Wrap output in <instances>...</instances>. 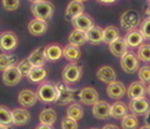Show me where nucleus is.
<instances>
[{
	"instance_id": "obj_1",
	"label": "nucleus",
	"mask_w": 150,
	"mask_h": 129,
	"mask_svg": "<svg viewBox=\"0 0 150 129\" xmlns=\"http://www.w3.org/2000/svg\"><path fill=\"white\" fill-rule=\"evenodd\" d=\"M31 12L35 18L44 19V21H50L54 14V5L47 0H41V1L32 3Z\"/></svg>"
},
{
	"instance_id": "obj_2",
	"label": "nucleus",
	"mask_w": 150,
	"mask_h": 129,
	"mask_svg": "<svg viewBox=\"0 0 150 129\" xmlns=\"http://www.w3.org/2000/svg\"><path fill=\"white\" fill-rule=\"evenodd\" d=\"M55 87H57V91H58V98H57V104L58 105L64 106V105H68V104L73 102L76 90L71 88L69 84L66 83L64 81L63 82H60V83H57Z\"/></svg>"
},
{
	"instance_id": "obj_3",
	"label": "nucleus",
	"mask_w": 150,
	"mask_h": 129,
	"mask_svg": "<svg viewBox=\"0 0 150 129\" xmlns=\"http://www.w3.org/2000/svg\"><path fill=\"white\" fill-rule=\"evenodd\" d=\"M37 96H39V100H41L42 102H57L58 98V91L55 84L53 83H42L40 84L39 88H37Z\"/></svg>"
},
{
	"instance_id": "obj_4",
	"label": "nucleus",
	"mask_w": 150,
	"mask_h": 129,
	"mask_svg": "<svg viewBox=\"0 0 150 129\" xmlns=\"http://www.w3.org/2000/svg\"><path fill=\"white\" fill-rule=\"evenodd\" d=\"M82 77V68L77 65L76 63H69L64 67L62 72V78L63 81L68 84L77 83Z\"/></svg>"
},
{
	"instance_id": "obj_5",
	"label": "nucleus",
	"mask_w": 150,
	"mask_h": 129,
	"mask_svg": "<svg viewBox=\"0 0 150 129\" xmlns=\"http://www.w3.org/2000/svg\"><path fill=\"white\" fill-rule=\"evenodd\" d=\"M141 18H140L139 13L135 11H127L121 15V27L126 31H131L136 29L141 25Z\"/></svg>"
},
{
	"instance_id": "obj_6",
	"label": "nucleus",
	"mask_w": 150,
	"mask_h": 129,
	"mask_svg": "<svg viewBox=\"0 0 150 129\" xmlns=\"http://www.w3.org/2000/svg\"><path fill=\"white\" fill-rule=\"evenodd\" d=\"M121 68L128 74L136 73L140 69V59L134 53L128 51L121 57Z\"/></svg>"
},
{
	"instance_id": "obj_7",
	"label": "nucleus",
	"mask_w": 150,
	"mask_h": 129,
	"mask_svg": "<svg viewBox=\"0 0 150 129\" xmlns=\"http://www.w3.org/2000/svg\"><path fill=\"white\" fill-rule=\"evenodd\" d=\"M3 74H1V79L4 84L6 86H17L19 82H21L23 74L21 73V70L18 69V67L17 65H13V67H9L6 68L5 70H1Z\"/></svg>"
},
{
	"instance_id": "obj_8",
	"label": "nucleus",
	"mask_w": 150,
	"mask_h": 129,
	"mask_svg": "<svg viewBox=\"0 0 150 129\" xmlns=\"http://www.w3.org/2000/svg\"><path fill=\"white\" fill-rule=\"evenodd\" d=\"M0 46H1L3 51H13L16 50V47L18 46V36L14 32L6 31L1 33L0 37Z\"/></svg>"
},
{
	"instance_id": "obj_9",
	"label": "nucleus",
	"mask_w": 150,
	"mask_h": 129,
	"mask_svg": "<svg viewBox=\"0 0 150 129\" xmlns=\"http://www.w3.org/2000/svg\"><path fill=\"white\" fill-rule=\"evenodd\" d=\"M128 109L135 115H145L150 110V104L145 97L136 98V100H131V102L128 104Z\"/></svg>"
},
{
	"instance_id": "obj_10",
	"label": "nucleus",
	"mask_w": 150,
	"mask_h": 129,
	"mask_svg": "<svg viewBox=\"0 0 150 129\" xmlns=\"http://www.w3.org/2000/svg\"><path fill=\"white\" fill-rule=\"evenodd\" d=\"M110 111H112V105H109L107 101L99 100L96 104L93 105V114L99 120H105V119H108L110 116Z\"/></svg>"
},
{
	"instance_id": "obj_11",
	"label": "nucleus",
	"mask_w": 150,
	"mask_h": 129,
	"mask_svg": "<svg viewBox=\"0 0 150 129\" xmlns=\"http://www.w3.org/2000/svg\"><path fill=\"white\" fill-rule=\"evenodd\" d=\"M78 97L83 105H95L99 101V93L93 87H83L78 93Z\"/></svg>"
},
{
	"instance_id": "obj_12",
	"label": "nucleus",
	"mask_w": 150,
	"mask_h": 129,
	"mask_svg": "<svg viewBox=\"0 0 150 129\" xmlns=\"http://www.w3.org/2000/svg\"><path fill=\"white\" fill-rule=\"evenodd\" d=\"M145 93H148V88L141 81H135L127 88V96L129 100H136V98L145 97Z\"/></svg>"
},
{
	"instance_id": "obj_13",
	"label": "nucleus",
	"mask_w": 150,
	"mask_h": 129,
	"mask_svg": "<svg viewBox=\"0 0 150 129\" xmlns=\"http://www.w3.org/2000/svg\"><path fill=\"white\" fill-rule=\"evenodd\" d=\"M127 93V88L125 87V84L118 81L109 83L107 86V95L113 100H119Z\"/></svg>"
},
{
	"instance_id": "obj_14",
	"label": "nucleus",
	"mask_w": 150,
	"mask_h": 129,
	"mask_svg": "<svg viewBox=\"0 0 150 129\" xmlns=\"http://www.w3.org/2000/svg\"><path fill=\"white\" fill-rule=\"evenodd\" d=\"M83 11H85V6H83L82 1L72 0V1H69V4H68L66 8V19L72 22L78 15L83 14Z\"/></svg>"
},
{
	"instance_id": "obj_15",
	"label": "nucleus",
	"mask_w": 150,
	"mask_h": 129,
	"mask_svg": "<svg viewBox=\"0 0 150 129\" xmlns=\"http://www.w3.org/2000/svg\"><path fill=\"white\" fill-rule=\"evenodd\" d=\"M37 100H39V96H37V92L32 90H22L21 92L18 93V102L22 105L23 107H31L33 106Z\"/></svg>"
},
{
	"instance_id": "obj_16",
	"label": "nucleus",
	"mask_w": 150,
	"mask_h": 129,
	"mask_svg": "<svg viewBox=\"0 0 150 129\" xmlns=\"http://www.w3.org/2000/svg\"><path fill=\"white\" fill-rule=\"evenodd\" d=\"M109 51H110L115 57H122L125 54L128 53V45L126 42L125 37H119L114 42L109 45Z\"/></svg>"
},
{
	"instance_id": "obj_17",
	"label": "nucleus",
	"mask_w": 150,
	"mask_h": 129,
	"mask_svg": "<svg viewBox=\"0 0 150 129\" xmlns=\"http://www.w3.org/2000/svg\"><path fill=\"white\" fill-rule=\"evenodd\" d=\"M72 25L76 29H80V31H83V32H87L88 29H91L95 26L93 18H91L90 15L85 14V13L78 15L77 18H74L72 21Z\"/></svg>"
},
{
	"instance_id": "obj_18",
	"label": "nucleus",
	"mask_w": 150,
	"mask_h": 129,
	"mask_svg": "<svg viewBox=\"0 0 150 129\" xmlns=\"http://www.w3.org/2000/svg\"><path fill=\"white\" fill-rule=\"evenodd\" d=\"M125 39H126V42H127L128 47H140L145 41L144 35H142L141 31L137 28L128 31Z\"/></svg>"
},
{
	"instance_id": "obj_19",
	"label": "nucleus",
	"mask_w": 150,
	"mask_h": 129,
	"mask_svg": "<svg viewBox=\"0 0 150 129\" xmlns=\"http://www.w3.org/2000/svg\"><path fill=\"white\" fill-rule=\"evenodd\" d=\"M96 77H98V79L100 81V82L109 84V83H112V82H114V81H115L117 74H115L114 69L112 67L104 65V67H101V68H99V69H98Z\"/></svg>"
},
{
	"instance_id": "obj_20",
	"label": "nucleus",
	"mask_w": 150,
	"mask_h": 129,
	"mask_svg": "<svg viewBox=\"0 0 150 129\" xmlns=\"http://www.w3.org/2000/svg\"><path fill=\"white\" fill-rule=\"evenodd\" d=\"M46 31H47V21L35 18L28 23V32L32 36H42Z\"/></svg>"
},
{
	"instance_id": "obj_21",
	"label": "nucleus",
	"mask_w": 150,
	"mask_h": 129,
	"mask_svg": "<svg viewBox=\"0 0 150 129\" xmlns=\"http://www.w3.org/2000/svg\"><path fill=\"white\" fill-rule=\"evenodd\" d=\"M44 53H45L47 62H57L63 56V49L57 43L46 45L44 47Z\"/></svg>"
},
{
	"instance_id": "obj_22",
	"label": "nucleus",
	"mask_w": 150,
	"mask_h": 129,
	"mask_svg": "<svg viewBox=\"0 0 150 129\" xmlns=\"http://www.w3.org/2000/svg\"><path fill=\"white\" fill-rule=\"evenodd\" d=\"M86 36L87 42H90L91 45H98V43L103 42L104 40V29L99 26H94L93 28L86 32Z\"/></svg>"
},
{
	"instance_id": "obj_23",
	"label": "nucleus",
	"mask_w": 150,
	"mask_h": 129,
	"mask_svg": "<svg viewBox=\"0 0 150 129\" xmlns=\"http://www.w3.org/2000/svg\"><path fill=\"white\" fill-rule=\"evenodd\" d=\"M30 113L25 107H17L13 110V124L14 125H26L30 121Z\"/></svg>"
},
{
	"instance_id": "obj_24",
	"label": "nucleus",
	"mask_w": 150,
	"mask_h": 129,
	"mask_svg": "<svg viewBox=\"0 0 150 129\" xmlns=\"http://www.w3.org/2000/svg\"><path fill=\"white\" fill-rule=\"evenodd\" d=\"M63 56L66 57L68 62L71 63H76L78 59L81 57V50L80 46L72 45V43H68L67 46L63 47Z\"/></svg>"
},
{
	"instance_id": "obj_25",
	"label": "nucleus",
	"mask_w": 150,
	"mask_h": 129,
	"mask_svg": "<svg viewBox=\"0 0 150 129\" xmlns=\"http://www.w3.org/2000/svg\"><path fill=\"white\" fill-rule=\"evenodd\" d=\"M27 59L31 62V64L33 67H44L45 65V63L47 62V59L45 56V53H44V49H41V47L33 50V51L28 55Z\"/></svg>"
},
{
	"instance_id": "obj_26",
	"label": "nucleus",
	"mask_w": 150,
	"mask_h": 129,
	"mask_svg": "<svg viewBox=\"0 0 150 129\" xmlns=\"http://www.w3.org/2000/svg\"><path fill=\"white\" fill-rule=\"evenodd\" d=\"M57 119H58L57 111L54 110V109H52V107L44 109L41 113H40V115H39V121H40V124L53 125V124L57 121Z\"/></svg>"
},
{
	"instance_id": "obj_27",
	"label": "nucleus",
	"mask_w": 150,
	"mask_h": 129,
	"mask_svg": "<svg viewBox=\"0 0 150 129\" xmlns=\"http://www.w3.org/2000/svg\"><path fill=\"white\" fill-rule=\"evenodd\" d=\"M46 76H47V70L45 69V67H33L30 74L27 76V78L32 83H41L45 81Z\"/></svg>"
},
{
	"instance_id": "obj_28",
	"label": "nucleus",
	"mask_w": 150,
	"mask_h": 129,
	"mask_svg": "<svg viewBox=\"0 0 150 129\" xmlns=\"http://www.w3.org/2000/svg\"><path fill=\"white\" fill-rule=\"evenodd\" d=\"M86 41H87L86 32L80 31V29H76V28H74L73 31L69 33V36H68V42L72 43V45H76V46L83 45Z\"/></svg>"
},
{
	"instance_id": "obj_29",
	"label": "nucleus",
	"mask_w": 150,
	"mask_h": 129,
	"mask_svg": "<svg viewBox=\"0 0 150 129\" xmlns=\"http://www.w3.org/2000/svg\"><path fill=\"white\" fill-rule=\"evenodd\" d=\"M128 106H126L123 102H114L112 105V111H110V116L114 119H123L126 115L128 114Z\"/></svg>"
},
{
	"instance_id": "obj_30",
	"label": "nucleus",
	"mask_w": 150,
	"mask_h": 129,
	"mask_svg": "<svg viewBox=\"0 0 150 129\" xmlns=\"http://www.w3.org/2000/svg\"><path fill=\"white\" fill-rule=\"evenodd\" d=\"M121 35H119V29L115 26H108L107 28H104V43H108L110 45L112 42H114L117 39H119Z\"/></svg>"
},
{
	"instance_id": "obj_31",
	"label": "nucleus",
	"mask_w": 150,
	"mask_h": 129,
	"mask_svg": "<svg viewBox=\"0 0 150 129\" xmlns=\"http://www.w3.org/2000/svg\"><path fill=\"white\" fill-rule=\"evenodd\" d=\"M13 124V110L6 106L0 107V127H11Z\"/></svg>"
},
{
	"instance_id": "obj_32",
	"label": "nucleus",
	"mask_w": 150,
	"mask_h": 129,
	"mask_svg": "<svg viewBox=\"0 0 150 129\" xmlns=\"http://www.w3.org/2000/svg\"><path fill=\"white\" fill-rule=\"evenodd\" d=\"M121 127H122V129H137V127H139L137 115H135L132 113L127 114L123 119H122Z\"/></svg>"
},
{
	"instance_id": "obj_33",
	"label": "nucleus",
	"mask_w": 150,
	"mask_h": 129,
	"mask_svg": "<svg viewBox=\"0 0 150 129\" xmlns=\"http://www.w3.org/2000/svg\"><path fill=\"white\" fill-rule=\"evenodd\" d=\"M67 116L72 118L74 120H80L83 116V109L80 104H72L67 109Z\"/></svg>"
},
{
	"instance_id": "obj_34",
	"label": "nucleus",
	"mask_w": 150,
	"mask_h": 129,
	"mask_svg": "<svg viewBox=\"0 0 150 129\" xmlns=\"http://www.w3.org/2000/svg\"><path fill=\"white\" fill-rule=\"evenodd\" d=\"M16 63H17V56L16 55H11V54L1 53V56H0V65H1V70H5L6 68L16 65Z\"/></svg>"
},
{
	"instance_id": "obj_35",
	"label": "nucleus",
	"mask_w": 150,
	"mask_h": 129,
	"mask_svg": "<svg viewBox=\"0 0 150 129\" xmlns=\"http://www.w3.org/2000/svg\"><path fill=\"white\" fill-rule=\"evenodd\" d=\"M137 57L144 63H150V43H142L137 47Z\"/></svg>"
},
{
	"instance_id": "obj_36",
	"label": "nucleus",
	"mask_w": 150,
	"mask_h": 129,
	"mask_svg": "<svg viewBox=\"0 0 150 129\" xmlns=\"http://www.w3.org/2000/svg\"><path fill=\"white\" fill-rule=\"evenodd\" d=\"M137 76L142 83H150V67L149 65L141 67L137 70Z\"/></svg>"
},
{
	"instance_id": "obj_37",
	"label": "nucleus",
	"mask_w": 150,
	"mask_h": 129,
	"mask_svg": "<svg viewBox=\"0 0 150 129\" xmlns=\"http://www.w3.org/2000/svg\"><path fill=\"white\" fill-rule=\"evenodd\" d=\"M18 69L21 70V73L23 74V76H28L30 74V72L32 70V68H33V65L31 64V62H30L28 59H23V60H21V62L18 63Z\"/></svg>"
},
{
	"instance_id": "obj_38",
	"label": "nucleus",
	"mask_w": 150,
	"mask_h": 129,
	"mask_svg": "<svg viewBox=\"0 0 150 129\" xmlns=\"http://www.w3.org/2000/svg\"><path fill=\"white\" fill-rule=\"evenodd\" d=\"M139 29L141 31L142 35H144L145 40H150V17H146L144 21L141 22Z\"/></svg>"
},
{
	"instance_id": "obj_39",
	"label": "nucleus",
	"mask_w": 150,
	"mask_h": 129,
	"mask_svg": "<svg viewBox=\"0 0 150 129\" xmlns=\"http://www.w3.org/2000/svg\"><path fill=\"white\" fill-rule=\"evenodd\" d=\"M1 4L4 6L5 11L14 12L19 6V0H1Z\"/></svg>"
},
{
	"instance_id": "obj_40",
	"label": "nucleus",
	"mask_w": 150,
	"mask_h": 129,
	"mask_svg": "<svg viewBox=\"0 0 150 129\" xmlns=\"http://www.w3.org/2000/svg\"><path fill=\"white\" fill-rule=\"evenodd\" d=\"M78 120H74L72 118H64L62 120V129H78Z\"/></svg>"
},
{
	"instance_id": "obj_41",
	"label": "nucleus",
	"mask_w": 150,
	"mask_h": 129,
	"mask_svg": "<svg viewBox=\"0 0 150 129\" xmlns=\"http://www.w3.org/2000/svg\"><path fill=\"white\" fill-rule=\"evenodd\" d=\"M35 129H54L53 125H47V124H39Z\"/></svg>"
},
{
	"instance_id": "obj_42",
	"label": "nucleus",
	"mask_w": 150,
	"mask_h": 129,
	"mask_svg": "<svg viewBox=\"0 0 150 129\" xmlns=\"http://www.w3.org/2000/svg\"><path fill=\"white\" fill-rule=\"evenodd\" d=\"M144 121H145V125H150V110L145 114V118H144Z\"/></svg>"
},
{
	"instance_id": "obj_43",
	"label": "nucleus",
	"mask_w": 150,
	"mask_h": 129,
	"mask_svg": "<svg viewBox=\"0 0 150 129\" xmlns=\"http://www.w3.org/2000/svg\"><path fill=\"white\" fill-rule=\"evenodd\" d=\"M101 129H119L117 125H113V124H107V125H104Z\"/></svg>"
},
{
	"instance_id": "obj_44",
	"label": "nucleus",
	"mask_w": 150,
	"mask_h": 129,
	"mask_svg": "<svg viewBox=\"0 0 150 129\" xmlns=\"http://www.w3.org/2000/svg\"><path fill=\"white\" fill-rule=\"evenodd\" d=\"M98 1L103 3V4H112V3H114L115 0H98Z\"/></svg>"
},
{
	"instance_id": "obj_45",
	"label": "nucleus",
	"mask_w": 150,
	"mask_h": 129,
	"mask_svg": "<svg viewBox=\"0 0 150 129\" xmlns=\"http://www.w3.org/2000/svg\"><path fill=\"white\" fill-rule=\"evenodd\" d=\"M145 13H146V15H148V17H150V3H149V5L146 6V11H145Z\"/></svg>"
},
{
	"instance_id": "obj_46",
	"label": "nucleus",
	"mask_w": 150,
	"mask_h": 129,
	"mask_svg": "<svg viewBox=\"0 0 150 129\" xmlns=\"http://www.w3.org/2000/svg\"><path fill=\"white\" fill-rule=\"evenodd\" d=\"M139 129H150V125H142V127Z\"/></svg>"
},
{
	"instance_id": "obj_47",
	"label": "nucleus",
	"mask_w": 150,
	"mask_h": 129,
	"mask_svg": "<svg viewBox=\"0 0 150 129\" xmlns=\"http://www.w3.org/2000/svg\"><path fill=\"white\" fill-rule=\"evenodd\" d=\"M0 129H13V127L11 125V127H0Z\"/></svg>"
},
{
	"instance_id": "obj_48",
	"label": "nucleus",
	"mask_w": 150,
	"mask_h": 129,
	"mask_svg": "<svg viewBox=\"0 0 150 129\" xmlns=\"http://www.w3.org/2000/svg\"><path fill=\"white\" fill-rule=\"evenodd\" d=\"M28 1H31V3H37V1H41V0H28Z\"/></svg>"
},
{
	"instance_id": "obj_49",
	"label": "nucleus",
	"mask_w": 150,
	"mask_h": 129,
	"mask_svg": "<svg viewBox=\"0 0 150 129\" xmlns=\"http://www.w3.org/2000/svg\"><path fill=\"white\" fill-rule=\"evenodd\" d=\"M148 95L150 96V83H149V86H148Z\"/></svg>"
},
{
	"instance_id": "obj_50",
	"label": "nucleus",
	"mask_w": 150,
	"mask_h": 129,
	"mask_svg": "<svg viewBox=\"0 0 150 129\" xmlns=\"http://www.w3.org/2000/svg\"><path fill=\"white\" fill-rule=\"evenodd\" d=\"M78 1H82L83 3V1H87V0H78Z\"/></svg>"
},
{
	"instance_id": "obj_51",
	"label": "nucleus",
	"mask_w": 150,
	"mask_h": 129,
	"mask_svg": "<svg viewBox=\"0 0 150 129\" xmlns=\"http://www.w3.org/2000/svg\"><path fill=\"white\" fill-rule=\"evenodd\" d=\"M90 129H96V128H90Z\"/></svg>"
},
{
	"instance_id": "obj_52",
	"label": "nucleus",
	"mask_w": 150,
	"mask_h": 129,
	"mask_svg": "<svg viewBox=\"0 0 150 129\" xmlns=\"http://www.w3.org/2000/svg\"><path fill=\"white\" fill-rule=\"evenodd\" d=\"M146 1H149V3H150V0H146Z\"/></svg>"
}]
</instances>
